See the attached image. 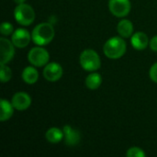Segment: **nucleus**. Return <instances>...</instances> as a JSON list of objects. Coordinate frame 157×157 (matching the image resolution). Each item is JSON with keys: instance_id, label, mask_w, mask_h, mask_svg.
<instances>
[{"instance_id": "1", "label": "nucleus", "mask_w": 157, "mask_h": 157, "mask_svg": "<svg viewBox=\"0 0 157 157\" xmlns=\"http://www.w3.org/2000/svg\"><path fill=\"white\" fill-rule=\"evenodd\" d=\"M55 30L52 23L42 22L38 24L31 32L32 41L38 46L49 44L54 38Z\"/></svg>"}, {"instance_id": "2", "label": "nucleus", "mask_w": 157, "mask_h": 157, "mask_svg": "<svg viewBox=\"0 0 157 157\" xmlns=\"http://www.w3.org/2000/svg\"><path fill=\"white\" fill-rule=\"evenodd\" d=\"M127 50V44L124 40V38L122 37H112L109 39L104 46H103V52L104 54L109 58V59H120L122 57Z\"/></svg>"}, {"instance_id": "3", "label": "nucleus", "mask_w": 157, "mask_h": 157, "mask_svg": "<svg viewBox=\"0 0 157 157\" xmlns=\"http://www.w3.org/2000/svg\"><path fill=\"white\" fill-rule=\"evenodd\" d=\"M79 63L81 67L87 72H96L101 66V59L98 53L92 49H86L81 52Z\"/></svg>"}, {"instance_id": "4", "label": "nucleus", "mask_w": 157, "mask_h": 157, "mask_svg": "<svg viewBox=\"0 0 157 157\" xmlns=\"http://www.w3.org/2000/svg\"><path fill=\"white\" fill-rule=\"evenodd\" d=\"M14 17L16 21L22 26H29L35 20V11L31 6L28 4H19L14 10Z\"/></svg>"}, {"instance_id": "5", "label": "nucleus", "mask_w": 157, "mask_h": 157, "mask_svg": "<svg viewBox=\"0 0 157 157\" xmlns=\"http://www.w3.org/2000/svg\"><path fill=\"white\" fill-rule=\"evenodd\" d=\"M28 61L35 67H42L50 61V54L46 49L41 46L33 47L28 53Z\"/></svg>"}, {"instance_id": "6", "label": "nucleus", "mask_w": 157, "mask_h": 157, "mask_svg": "<svg viewBox=\"0 0 157 157\" xmlns=\"http://www.w3.org/2000/svg\"><path fill=\"white\" fill-rule=\"evenodd\" d=\"M132 8L130 0H109V9L117 17H126Z\"/></svg>"}, {"instance_id": "7", "label": "nucleus", "mask_w": 157, "mask_h": 157, "mask_svg": "<svg viewBox=\"0 0 157 157\" xmlns=\"http://www.w3.org/2000/svg\"><path fill=\"white\" fill-rule=\"evenodd\" d=\"M0 65L7 64L15 55V45L11 40H7L4 37L0 38Z\"/></svg>"}, {"instance_id": "8", "label": "nucleus", "mask_w": 157, "mask_h": 157, "mask_svg": "<svg viewBox=\"0 0 157 157\" xmlns=\"http://www.w3.org/2000/svg\"><path fill=\"white\" fill-rule=\"evenodd\" d=\"M32 40L31 34L25 29H17L11 35V41L15 47L22 49L27 47Z\"/></svg>"}, {"instance_id": "9", "label": "nucleus", "mask_w": 157, "mask_h": 157, "mask_svg": "<svg viewBox=\"0 0 157 157\" xmlns=\"http://www.w3.org/2000/svg\"><path fill=\"white\" fill-rule=\"evenodd\" d=\"M42 74L46 80L50 82H56L59 79H61L63 71V67L59 63L52 62V63H48L45 65Z\"/></svg>"}, {"instance_id": "10", "label": "nucleus", "mask_w": 157, "mask_h": 157, "mask_svg": "<svg viewBox=\"0 0 157 157\" xmlns=\"http://www.w3.org/2000/svg\"><path fill=\"white\" fill-rule=\"evenodd\" d=\"M11 103L15 109L22 111L28 109L31 105V98L25 92H17L13 95Z\"/></svg>"}, {"instance_id": "11", "label": "nucleus", "mask_w": 157, "mask_h": 157, "mask_svg": "<svg viewBox=\"0 0 157 157\" xmlns=\"http://www.w3.org/2000/svg\"><path fill=\"white\" fill-rule=\"evenodd\" d=\"M63 139L64 143L68 146H75L78 144V143L81 140V134L80 132L74 129L70 125H64L63 128Z\"/></svg>"}, {"instance_id": "12", "label": "nucleus", "mask_w": 157, "mask_h": 157, "mask_svg": "<svg viewBox=\"0 0 157 157\" xmlns=\"http://www.w3.org/2000/svg\"><path fill=\"white\" fill-rule=\"evenodd\" d=\"M150 42V40L146 33L143 31H138L132 34L131 37V43L132 47L137 51H143L146 49Z\"/></svg>"}, {"instance_id": "13", "label": "nucleus", "mask_w": 157, "mask_h": 157, "mask_svg": "<svg viewBox=\"0 0 157 157\" xmlns=\"http://www.w3.org/2000/svg\"><path fill=\"white\" fill-rule=\"evenodd\" d=\"M118 33L122 38H130L133 34V24L129 19H121L117 26Z\"/></svg>"}, {"instance_id": "14", "label": "nucleus", "mask_w": 157, "mask_h": 157, "mask_svg": "<svg viewBox=\"0 0 157 157\" xmlns=\"http://www.w3.org/2000/svg\"><path fill=\"white\" fill-rule=\"evenodd\" d=\"M23 81L28 85H34L39 79V72L35 66H27L21 74Z\"/></svg>"}, {"instance_id": "15", "label": "nucleus", "mask_w": 157, "mask_h": 157, "mask_svg": "<svg viewBox=\"0 0 157 157\" xmlns=\"http://www.w3.org/2000/svg\"><path fill=\"white\" fill-rule=\"evenodd\" d=\"M14 109L11 102L2 98L0 101V121L2 122L8 121L13 116Z\"/></svg>"}, {"instance_id": "16", "label": "nucleus", "mask_w": 157, "mask_h": 157, "mask_svg": "<svg viewBox=\"0 0 157 157\" xmlns=\"http://www.w3.org/2000/svg\"><path fill=\"white\" fill-rule=\"evenodd\" d=\"M45 137L50 144H56L63 139V132L57 127H52L46 132Z\"/></svg>"}, {"instance_id": "17", "label": "nucleus", "mask_w": 157, "mask_h": 157, "mask_svg": "<svg viewBox=\"0 0 157 157\" xmlns=\"http://www.w3.org/2000/svg\"><path fill=\"white\" fill-rule=\"evenodd\" d=\"M85 84H86V86L91 90L98 89L102 84V76L100 74L97 72H92L90 75L86 76Z\"/></svg>"}, {"instance_id": "18", "label": "nucleus", "mask_w": 157, "mask_h": 157, "mask_svg": "<svg viewBox=\"0 0 157 157\" xmlns=\"http://www.w3.org/2000/svg\"><path fill=\"white\" fill-rule=\"evenodd\" d=\"M12 77V71L10 67H8L6 64H1L0 69V80L2 83L8 82Z\"/></svg>"}, {"instance_id": "19", "label": "nucleus", "mask_w": 157, "mask_h": 157, "mask_svg": "<svg viewBox=\"0 0 157 157\" xmlns=\"http://www.w3.org/2000/svg\"><path fill=\"white\" fill-rule=\"evenodd\" d=\"M0 31L3 36H9L14 32V27L10 22L5 21L0 26Z\"/></svg>"}, {"instance_id": "20", "label": "nucleus", "mask_w": 157, "mask_h": 157, "mask_svg": "<svg viewBox=\"0 0 157 157\" xmlns=\"http://www.w3.org/2000/svg\"><path fill=\"white\" fill-rule=\"evenodd\" d=\"M126 155L128 157H145V153L144 152L143 149L133 146L127 151Z\"/></svg>"}, {"instance_id": "21", "label": "nucleus", "mask_w": 157, "mask_h": 157, "mask_svg": "<svg viewBox=\"0 0 157 157\" xmlns=\"http://www.w3.org/2000/svg\"><path fill=\"white\" fill-rule=\"evenodd\" d=\"M149 75H150L151 80L157 84V63H154L151 66L150 71H149Z\"/></svg>"}, {"instance_id": "22", "label": "nucleus", "mask_w": 157, "mask_h": 157, "mask_svg": "<svg viewBox=\"0 0 157 157\" xmlns=\"http://www.w3.org/2000/svg\"><path fill=\"white\" fill-rule=\"evenodd\" d=\"M149 45H150V48L152 51L154 52H157V35L153 37L151 40H150V42H149Z\"/></svg>"}, {"instance_id": "23", "label": "nucleus", "mask_w": 157, "mask_h": 157, "mask_svg": "<svg viewBox=\"0 0 157 157\" xmlns=\"http://www.w3.org/2000/svg\"><path fill=\"white\" fill-rule=\"evenodd\" d=\"M17 5H19V4H23V3H25L26 2V0H13Z\"/></svg>"}]
</instances>
